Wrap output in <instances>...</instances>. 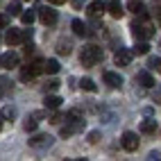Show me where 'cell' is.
Returning <instances> with one entry per match:
<instances>
[{
	"instance_id": "cell-1",
	"label": "cell",
	"mask_w": 161,
	"mask_h": 161,
	"mask_svg": "<svg viewBox=\"0 0 161 161\" xmlns=\"http://www.w3.org/2000/svg\"><path fill=\"white\" fill-rule=\"evenodd\" d=\"M80 59H82V64H84L86 68L98 66V64L102 61V48H98V46H86V48L82 50Z\"/></svg>"
},
{
	"instance_id": "cell-2",
	"label": "cell",
	"mask_w": 161,
	"mask_h": 161,
	"mask_svg": "<svg viewBox=\"0 0 161 161\" xmlns=\"http://www.w3.org/2000/svg\"><path fill=\"white\" fill-rule=\"evenodd\" d=\"M43 70V59H34V61H27L23 68H20V80L23 82H30V80H34L36 75Z\"/></svg>"
},
{
	"instance_id": "cell-3",
	"label": "cell",
	"mask_w": 161,
	"mask_h": 161,
	"mask_svg": "<svg viewBox=\"0 0 161 161\" xmlns=\"http://www.w3.org/2000/svg\"><path fill=\"white\" fill-rule=\"evenodd\" d=\"M30 39H32V30H16V27H12L7 32V36H5V41L9 46H20V43H25Z\"/></svg>"
},
{
	"instance_id": "cell-4",
	"label": "cell",
	"mask_w": 161,
	"mask_h": 161,
	"mask_svg": "<svg viewBox=\"0 0 161 161\" xmlns=\"http://www.w3.org/2000/svg\"><path fill=\"white\" fill-rule=\"evenodd\" d=\"M132 34L136 36V39H150V36H154V27L150 25V23H134L132 25Z\"/></svg>"
},
{
	"instance_id": "cell-5",
	"label": "cell",
	"mask_w": 161,
	"mask_h": 161,
	"mask_svg": "<svg viewBox=\"0 0 161 161\" xmlns=\"http://www.w3.org/2000/svg\"><path fill=\"white\" fill-rule=\"evenodd\" d=\"M18 61H20V57H18V52H14V50H9V52H5L3 57H0V66L3 68H16L18 66Z\"/></svg>"
},
{
	"instance_id": "cell-6",
	"label": "cell",
	"mask_w": 161,
	"mask_h": 161,
	"mask_svg": "<svg viewBox=\"0 0 161 161\" xmlns=\"http://www.w3.org/2000/svg\"><path fill=\"white\" fill-rule=\"evenodd\" d=\"M120 143H123V147L127 150V152H134V150L138 147V134H134V132H125L123 138H120Z\"/></svg>"
},
{
	"instance_id": "cell-7",
	"label": "cell",
	"mask_w": 161,
	"mask_h": 161,
	"mask_svg": "<svg viewBox=\"0 0 161 161\" xmlns=\"http://www.w3.org/2000/svg\"><path fill=\"white\" fill-rule=\"evenodd\" d=\"M39 18L43 25H52V23H57V12L50 7H39Z\"/></svg>"
},
{
	"instance_id": "cell-8",
	"label": "cell",
	"mask_w": 161,
	"mask_h": 161,
	"mask_svg": "<svg viewBox=\"0 0 161 161\" xmlns=\"http://www.w3.org/2000/svg\"><path fill=\"white\" fill-rule=\"evenodd\" d=\"M116 64H118V66H130V64H132V52L130 50H125V48H120V50H118L116 52Z\"/></svg>"
},
{
	"instance_id": "cell-9",
	"label": "cell",
	"mask_w": 161,
	"mask_h": 161,
	"mask_svg": "<svg viewBox=\"0 0 161 161\" xmlns=\"http://www.w3.org/2000/svg\"><path fill=\"white\" fill-rule=\"evenodd\" d=\"M104 9H107V7L100 3V0H95V3H91V5L86 7V14H89L91 18H100V16L104 14Z\"/></svg>"
},
{
	"instance_id": "cell-10",
	"label": "cell",
	"mask_w": 161,
	"mask_h": 161,
	"mask_svg": "<svg viewBox=\"0 0 161 161\" xmlns=\"http://www.w3.org/2000/svg\"><path fill=\"white\" fill-rule=\"evenodd\" d=\"M50 143H52V136H48V134H39L34 138H30V145L32 147H46Z\"/></svg>"
},
{
	"instance_id": "cell-11",
	"label": "cell",
	"mask_w": 161,
	"mask_h": 161,
	"mask_svg": "<svg viewBox=\"0 0 161 161\" xmlns=\"http://www.w3.org/2000/svg\"><path fill=\"white\" fill-rule=\"evenodd\" d=\"M104 82L109 84L111 89H118V86L123 84V77H120L118 73H111V70H107V73H104Z\"/></svg>"
},
{
	"instance_id": "cell-12",
	"label": "cell",
	"mask_w": 161,
	"mask_h": 161,
	"mask_svg": "<svg viewBox=\"0 0 161 161\" xmlns=\"http://www.w3.org/2000/svg\"><path fill=\"white\" fill-rule=\"evenodd\" d=\"M107 9H109V14L114 16V18H120L125 12H123V3L120 0H111L109 5H107Z\"/></svg>"
},
{
	"instance_id": "cell-13",
	"label": "cell",
	"mask_w": 161,
	"mask_h": 161,
	"mask_svg": "<svg viewBox=\"0 0 161 161\" xmlns=\"http://www.w3.org/2000/svg\"><path fill=\"white\" fill-rule=\"evenodd\" d=\"M64 100L59 98V95H46V109H59V104Z\"/></svg>"
},
{
	"instance_id": "cell-14",
	"label": "cell",
	"mask_w": 161,
	"mask_h": 161,
	"mask_svg": "<svg viewBox=\"0 0 161 161\" xmlns=\"http://www.w3.org/2000/svg\"><path fill=\"white\" fill-rule=\"evenodd\" d=\"M70 27H73V32H75V34H77V36H86V25H84V23H82L80 18H75Z\"/></svg>"
},
{
	"instance_id": "cell-15",
	"label": "cell",
	"mask_w": 161,
	"mask_h": 161,
	"mask_svg": "<svg viewBox=\"0 0 161 161\" xmlns=\"http://www.w3.org/2000/svg\"><path fill=\"white\" fill-rule=\"evenodd\" d=\"M157 130H159L157 120H143V125H141V132L143 134H154Z\"/></svg>"
},
{
	"instance_id": "cell-16",
	"label": "cell",
	"mask_w": 161,
	"mask_h": 161,
	"mask_svg": "<svg viewBox=\"0 0 161 161\" xmlns=\"http://www.w3.org/2000/svg\"><path fill=\"white\" fill-rule=\"evenodd\" d=\"M59 61L57 59H48V61H43V70L46 73H59Z\"/></svg>"
},
{
	"instance_id": "cell-17",
	"label": "cell",
	"mask_w": 161,
	"mask_h": 161,
	"mask_svg": "<svg viewBox=\"0 0 161 161\" xmlns=\"http://www.w3.org/2000/svg\"><path fill=\"white\" fill-rule=\"evenodd\" d=\"M138 82H141L143 84V86H154V80H152V75H150V73H138V77H136Z\"/></svg>"
},
{
	"instance_id": "cell-18",
	"label": "cell",
	"mask_w": 161,
	"mask_h": 161,
	"mask_svg": "<svg viewBox=\"0 0 161 161\" xmlns=\"http://www.w3.org/2000/svg\"><path fill=\"white\" fill-rule=\"evenodd\" d=\"M66 123H82V111L80 109H73L66 114Z\"/></svg>"
},
{
	"instance_id": "cell-19",
	"label": "cell",
	"mask_w": 161,
	"mask_h": 161,
	"mask_svg": "<svg viewBox=\"0 0 161 161\" xmlns=\"http://www.w3.org/2000/svg\"><path fill=\"white\" fill-rule=\"evenodd\" d=\"M130 9H132L136 16H145V5H143V3H132Z\"/></svg>"
},
{
	"instance_id": "cell-20",
	"label": "cell",
	"mask_w": 161,
	"mask_h": 161,
	"mask_svg": "<svg viewBox=\"0 0 161 161\" xmlns=\"http://www.w3.org/2000/svg\"><path fill=\"white\" fill-rule=\"evenodd\" d=\"M80 86H82L84 91H91V93H93V91H98V86H95V82H93V80H82V82H80Z\"/></svg>"
},
{
	"instance_id": "cell-21",
	"label": "cell",
	"mask_w": 161,
	"mask_h": 161,
	"mask_svg": "<svg viewBox=\"0 0 161 161\" xmlns=\"http://www.w3.org/2000/svg\"><path fill=\"white\" fill-rule=\"evenodd\" d=\"M147 52H150V46L147 43H136V48H134L132 55H147Z\"/></svg>"
},
{
	"instance_id": "cell-22",
	"label": "cell",
	"mask_w": 161,
	"mask_h": 161,
	"mask_svg": "<svg viewBox=\"0 0 161 161\" xmlns=\"http://www.w3.org/2000/svg\"><path fill=\"white\" fill-rule=\"evenodd\" d=\"M14 116H16V111L12 107H5V109L0 111V118H7V120H14Z\"/></svg>"
},
{
	"instance_id": "cell-23",
	"label": "cell",
	"mask_w": 161,
	"mask_h": 161,
	"mask_svg": "<svg viewBox=\"0 0 161 161\" xmlns=\"http://www.w3.org/2000/svg\"><path fill=\"white\" fill-rule=\"evenodd\" d=\"M23 127H25V132H34L36 130V118H27Z\"/></svg>"
},
{
	"instance_id": "cell-24",
	"label": "cell",
	"mask_w": 161,
	"mask_h": 161,
	"mask_svg": "<svg viewBox=\"0 0 161 161\" xmlns=\"http://www.w3.org/2000/svg\"><path fill=\"white\" fill-rule=\"evenodd\" d=\"M20 20H23V25H32V20H34V14H32V12L20 14Z\"/></svg>"
},
{
	"instance_id": "cell-25",
	"label": "cell",
	"mask_w": 161,
	"mask_h": 161,
	"mask_svg": "<svg viewBox=\"0 0 161 161\" xmlns=\"http://www.w3.org/2000/svg\"><path fill=\"white\" fill-rule=\"evenodd\" d=\"M9 14H12V16L20 14V3H12V5H9Z\"/></svg>"
},
{
	"instance_id": "cell-26",
	"label": "cell",
	"mask_w": 161,
	"mask_h": 161,
	"mask_svg": "<svg viewBox=\"0 0 161 161\" xmlns=\"http://www.w3.org/2000/svg\"><path fill=\"white\" fill-rule=\"evenodd\" d=\"M59 52L61 55H70V46L68 43H59Z\"/></svg>"
},
{
	"instance_id": "cell-27",
	"label": "cell",
	"mask_w": 161,
	"mask_h": 161,
	"mask_svg": "<svg viewBox=\"0 0 161 161\" xmlns=\"http://www.w3.org/2000/svg\"><path fill=\"white\" fill-rule=\"evenodd\" d=\"M159 57H152V59H150V68H152V70H159Z\"/></svg>"
},
{
	"instance_id": "cell-28",
	"label": "cell",
	"mask_w": 161,
	"mask_h": 161,
	"mask_svg": "<svg viewBox=\"0 0 161 161\" xmlns=\"http://www.w3.org/2000/svg\"><path fill=\"white\" fill-rule=\"evenodd\" d=\"M57 86H59V82H57V80H52V82H48V84H46V91H55Z\"/></svg>"
},
{
	"instance_id": "cell-29",
	"label": "cell",
	"mask_w": 161,
	"mask_h": 161,
	"mask_svg": "<svg viewBox=\"0 0 161 161\" xmlns=\"http://www.w3.org/2000/svg\"><path fill=\"white\" fill-rule=\"evenodd\" d=\"M61 120H64V116H61V114H52V116H50V123H55V125L61 123Z\"/></svg>"
},
{
	"instance_id": "cell-30",
	"label": "cell",
	"mask_w": 161,
	"mask_h": 161,
	"mask_svg": "<svg viewBox=\"0 0 161 161\" xmlns=\"http://www.w3.org/2000/svg\"><path fill=\"white\" fill-rule=\"evenodd\" d=\"M9 25V16L7 14H0V27H7Z\"/></svg>"
},
{
	"instance_id": "cell-31",
	"label": "cell",
	"mask_w": 161,
	"mask_h": 161,
	"mask_svg": "<svg viewBox=\"0 0 161 161\" xmlns=\"http://www.w3.org/2000/svg\"><path fill=\"white\" fill-rule=\"evenodd\" d=\"M98 138H100L98 132H91V134H89V141H91V143H98Z\"/></svg>"
},
{
	"instance_id": "cell-32",
	"label": "cell",
	"mask_w": 161,
	"mask_h": 161,
	"mask_svg": "<svg viewBox=\"0 0 161 161\" xmlns=\"http://www.w3.org/2000/svg\"><path fill=\"white\" fill-rule=\"evenodd\" d=\"M48 3H50V5H64L66 0H48Z\"/></svg>"
}]
</instances>
